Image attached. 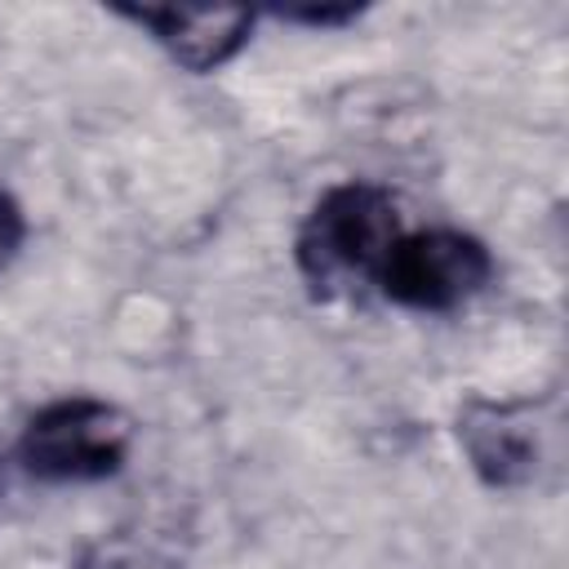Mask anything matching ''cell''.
<instances>
[{
  "instance_id": "6da1fadb",
  "label": "cell",
  "mask_w": 569,
  "mask_h": 569,
  "mask_svg": "<svg viewBox=\"0 0 569 569\" xmlns=\"http://www.w3.org/2000/svg\"><path fill=\"white\" fill-rule=\"evenodd\" d=\"M400 236V209L382 187H329L298 231V271L316 293L356 289L365 280H378Z\"/></svg>"
},
{
  "instance_id": "7a4b0ae2",
  "label": "cell",
  "mask_w": 569,
  "mask_h": 569,
  "mask_svg": "<svg viewBox=\"0 0 569 569\" xmlns=\"http://www.w3.org/2000/svg\"><path fill=\"white\" fill-rule=\"evenodd\" d=\"M129 449H133V422L124 409L93 396H67L31 413L13 458L31 480L76 485V480L116 476Z\"/></svg>"
},
{
  "instance_id": "3957f363",
  "label": "cell",
  "mask_w": 569,
  "mask_h": 569,
  "mask_svg": "<svg viewBox=\"0 0 569 569\" xmlns=\"http://www.w3.org/2000/svg\"><path fill=\"white\" fill-rule=\"evenodd\" d=\"M489 276H493V258L476 236L436 227V231H405L391 244L373 284L382 289L387 302L413 311H449L471 293H480Z\"/></svg>"
},
{
  "instance_id": "277c9868",
  "label": "cell",
  "mask_w": 569,
  "mask_h": 569,
  "mask_svg": "<svg viewBox=\"0 0 569 569\" xmlns=\"http://www.w3.org/2000/svg\"><path fill=\"white\" fill-rule=\"evenodd\" d=\"M458 445L489 489H525L551 453V427L533 400H467L458 409Z\"/></svg>"
},
{
  "instance_id": "5b68a950",
  "label": "cell",
  "mask_w": 569,
  "mask_h": 569,
  "mask_svg": "<svg viewBox=\"0 0 569 569\" xmlns=\"http://www.w3.org/2000/svg\"><path fill=\"white\" fill-rule=\"evenodd\" d=\"M120 13L147 27L151 40L196 76L231 62L253 31L249 9H120Z\"/></svg>"
},
{
  "instance_id": "8992f818",
  "label": "cell",
  "mask_w": 569,
  "mask_h": 569,
  "mask_svg": "<svg viewBox=\"0 0 569 569\" xmlns=\"http://www.w3.org/2000/svg\"><path fill=\"white\" fill-rule=\"evenodd\" d=\"M71 569H182V565L169 551H160V547H151L142 538L111 533V538L89 542Z\"/></svg>"
},
{
  "instance_id": "52a82bcc",
  "label": "cell",
  "mask_w": 569,
  "mask_h": 569,
  "mask_svg": "<svg viewBox=\"0 0 569 569\" xmlns=\"http://www.w3.org/2000/svg\"><path fill=\"white\" fill-rule=\"evenodd\" d=\"M22 236H27V222H22V209L13 204V196L0 191V271L13 262V253L22 249Z\"/></svg>"
},
{
  "instance_id": "ba28073f",
  "label": "cell",
  "mask_w": 569,
  "mask_h": 569,
  "mask_svg": "<svg viewBox=\"0 0 569 569\" xmlns=\"http://www.w3.org/2000/svg\"><path fill=\"white\" fill-rule=\"evenodd\" d=\"M289 18H298V22H316V27H333V22H351L356 9H298V13H289Z\"/></svg>"
}]
</instances>
